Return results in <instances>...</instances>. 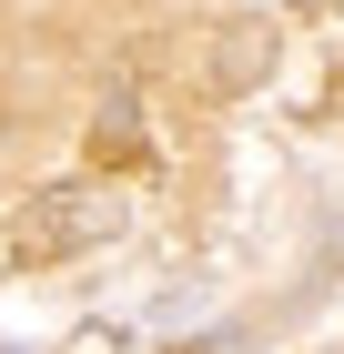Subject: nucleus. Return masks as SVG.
I'll return each mask as SVG.
<instances>
[{
  "instance_id": "nucleus-1",
  "label": "nucleus",
  "mask_w": 344,
  "mask_h": 354,
  "mask_svg": "<svg viewBox=\"0 0 344 354\" xmlns=\"http://www.w3.org/2000/svg\"><path fill=\"white\" fill-rule=\"evenodd\" d=\"M111 233H122V192H102V183H51V192H30V213H21L10 243H21L30 263H61V253H91V243H111Z\"/></svg>"
},
{
  "instance_id": "nucleus-2",
  "label": "nucleus",
  "mask_w": 344,
  "mask_h": 354,
  "mask_svg": "<svg viewBox=\"0 0 344 354\" xmlns=\"http://www.w3.org/2000/svg\"><path fill=\"white\" fill-rule=\"evenodd\" d=\"M273 71V30L264 21H223V51H212V91H253Z\"/></svg>"
}]
</instances>
